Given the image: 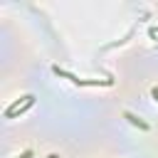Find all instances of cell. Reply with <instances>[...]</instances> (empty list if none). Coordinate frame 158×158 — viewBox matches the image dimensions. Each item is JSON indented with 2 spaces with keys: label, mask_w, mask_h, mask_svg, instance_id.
I'll use <instances>...</instances> for the list:
<instances>
[{
  "label": "cell",
  "mask_w": 158,
  "mask_h": 158,
  "mask_svg": "<svg viewBox=\"0 0 158 158\" xmlns=\"http://www.w3.org/2000/svg\"><path fill=\"white\" fill-rule=\"evenodd\" d=\"M123 118H128V121H131V123H133V126H138V128H141V131H148V123H146V121H141V118H138V116H133V114H131V111H123Z\"/></svg>",
  "instance_id": "obj_1"
},
{
  "label": "cell",
  "mask_w": 158,
  "mask_h": 158,
  "mask_svg": "<svg viewBox=\"0 0 158 158\" xmlns=\"http://www.w3.org/2000/svg\"><path fill=\"white\" fill-rule=\"evenodd\" d=\"M17 158H32V151H30V148H27V151H25V153H22V156H17Z\"/></svg>",
  "instance_id": "obj_2"
},
{
  "label": "cell",
  "mask_w": 158,
  "mask_h": 158,
  "mask_svg": "<svg viewBox=\"0 0 158 158\" xmlns=\"http://www.w3.org/2000/svg\"><path fill=\"white\" fill-rule=\"evenodd\" d=\"M151 37H156V40H158V27H151Z\"/></svg>",
  "instance_id": "obj_3"
},
{
  "label": "cell",
  "mask_w": 158,
  "mask_h": 158,
  "mask_svg": "<svg viewBox=\"0 0 158 158\" xmlns=\"http://www.w3.org/2000/svg\"><path fill=\"white\" fill-rule=\"evenodd\" d=\"M47 158H62V156H57V153H49V156H47Z\"/></svg>",
  "instance_id": "obj_4"
}]
</instances>
